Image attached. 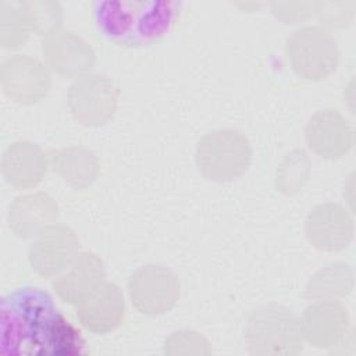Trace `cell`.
<instances>
[{
	"label": "cell",
	"mask_w": 356,
	"mask_h": 356,
	"mask_svg": "<svg viewBox=\"0 0 356 356\" xmlns=\"http://www.w3.org/2000/svg\"><path fill=\"white\" fill-rule=\"evenodd\" d=\"M125 299L118 285L104 281L86 300L76 305L82 327L93 334L114 331L124 320Z\"/></svg>",
	"instance_id": "16"
},
{
	"label": "cell",
	"mask_w": 356,
	"mask_h": 356,
	"mask_svg": "<svg viewBox=\"0 0 356 356\" xmlns=\"http://www.w3.org/2000/svg\"><path fill=\"white\" fill-rule=\"evenodd\" d=\"M79 253V238L75 231L64 224H53L33 238L28 260L38 275L57 277Z\"/></svg>",
	"instance_id": "9"
},
{
	"label": "cell",
	"mask_w": 356,
	"mask_h": 356,
	"mask_svg": "<svg viewBox=\"0 0 356 356\" xmlns=\"http://www.w3.org/2000/svg\"><path fill=\"white\" fill-rule=\"evenodd\" d=\"M305 235L309 243L321 252H339L353 238V221L338 203H321L306 217Z\"/></svg>",
	"instance_id": "12"
},
{
	"label": "cell",
	"mask_w": 356,
	"mask_h": 356,
	"mask_svg": "<svg viewBox=\"0 0 356 356\" xmlns=\"http://www.w3.org/2000/svg\"><path fill=\"white\" fill-rule=\"evenodd\" d=\"M248 352L257 356H295L303 349L299 317L286 306L270 302L256 307L245 325Z\"/></svg>",
	"instance_id": "3"
},
{
	"label": "cell",
	"mask_w": 356,
	"mask_h": 356,
	"mask_svg": "<svg viewBox=\"0 0 356 356\" xmlns=\"http://www.w3.org/2000/svg\"><path fill=\"white\" fill-rule=\"evenodd\" d=\"M49 167V156L39 145L29 140L13 142L1 156L3 178L17 189L36 186L44 178Z\"/></svg>",
	"instance_id": "15"
},
{
	"label": "cell",
	"mask_w": 356,
	"mask_h": 356,
	"mask_svg": "<svg viewBox=\"0 0 356 356\" xmlns=\"http://www.w3.org/2000/svg\"><path fill=\"white\" fill-rule=\"evenodd\" d=\"M67 103L74 120L85 127L108 122L118 107V88L103 74H86L70 85Z\"/></svg>",
	"instance_id": "7"
},
{
	"label": "cell",
	"mask_w": 356,
	"mask_h": 356,
	"mask_svg": "<svg viewBox=\"0 0 356 356\" xmlns=\"http://www.w3.org/2000/svg\"><path fill=\"white\" fill-rule=\"evenodd\" d=\"M252 145L236 128H218L196 145L195 164L207 181L227 184L241 178L252 163Z\"/></svg>",
	"instance_id": "4"
},
{
	"label": "cell",
	"mask_w": 356,
	"mask_h": 356,
	"mask_svg": "<svg viewBox=\"0 0 356 356\" xmlns=\"http://www.w3.org/2000/svg\"><path fill=\"white\" fill-rule=\"evenodd\" d=\"M285 53L293 72L312 82L328 78L339 61L337 40L325 28L316 25L293 31L286 38Z\"/></svg>",
	"instance_id": "5"
},
{
	"label": "cell",
	"mask_w": 356,
	"mask_h": 356,
	"mask_svg": "<svg viewBox=\"0 0 356 356\" xmlns=\"http://www.w3.org/2000/svg\"><path fill=\"white\" fill-rule=\"evenodd\" d=\"M299 321L303 339L314 348L339 346L349 334V314L339 300H314Z\"/></svg>",
	"instance_id": "11"
},
{
	"label": "cell",
	"mask_w": 356,
	"mask_h": 356,
	"mask_svg": "<svg viewBox=\"0 0 356 356\" xmlns=\"http://www.w3.org/2000/svg\"><path fill=\"white\" fill-rule=\"evenodd\" d=\"M310 160L305 150L293 149L284 156L277 167L275 188L286 196H292L302 191L309 179Z\"/></svg>",
	"instance_id": "21"
},
{
	"label": "cell",
	"mask_w": 356,
	"mask_h": 356,
	"mask_svg": "<svg viewBox=\"0 0 356 356\" xmlns=\"http://www.w3.org/2000/svg\"><path fill=\"white\" fill-rule=\"evenodd\" d=\"M1 349L15 355H79L85 341L39 288H21L3 302Z\"/></svg>",
	"instance_id": "1"
},
{
	"label": "cell",
	"mask_w": 356,
	"mask_h": 356,
	"mask_svg": "<svg viewBox=\"0 0 356 356\" xmlns=\"http://www.w3.org/2000/svg\"><path fill=\"white\" fill-rule=\"evenodd\" d=\"M51 170L72 189L89 188L99 175L96 153L83 146H65L49 154Z\"/></svg>",
	"instance_id": "18"
},
{
	"label": "cell",
	"mask_w": 356,
	"mask_h": 356,
	"mask_svg": "<svg viewBox=\"0 0 356 356\" xmlns=\"http://www.w3.org/2000/svg\"><path fill=\"white\" fill-rule=\"evenodd\" d=\"M104 278L103 260L93 252H81L51 285L64 303L76 306L86 300L104 282Z\"/></svg>",
	"instance_id": "14"
},
{
	"label": "cell",
	"mask_w": 356,
	"mask_h": 356,
	"mask_svg": "<svg viewBox=\"0 0 356 356\" xmlns=\"http://www.w3.org/2000/svg\"><path fill=\"white\" fill-rule=\"evenodd\" d=\"M181 295L177 274L167 266L149 263L138 267L128 280V296L142 314L156 317L172 310Z\"/></svg>",
	"instance_id": "6"
},
{
	"label": "cell",
	"mask_w": 356,
	"mask_h": 356,
	"mask_svg": "<svg viewBox=\"0 0 356 356\" xmlns=\"http://www.w3.org/2000/svg\"><path fill=\"white\" fill-rule=\"evenodd\" d=\"M24 6L28 11L32 32L43 38L61 28L63 8L57 1L49 0H26Z\"/></svg>",
	"instance_id": "22"
},
{
	"label": "cell",
	"mask_w": 356,
	"mask_h": 356,
	"mask_svg": "<svg viewBox=\"0 0 356 356\" xmlns=\"http://www.w3.org/2000/svg\"><path fill=\"white\" fill-rule=\"evenodd\" d=\"M57 214V202L49 193L32 192L14 199L7 221L14 235L22 239H33L54 224Z\"/></svg>",
	"instance_id": "17"
},
{
	"label": "cell",
	"mask_w": 356,
	"mask_h": 356,
	"mask_svg": "<svg viewBox=\"0 0 356 356\" xmlns=\"http://www.w3.org/2000/svg\"><path fill=\"white\" fill-rule=\"evenodd\" d=\"M0 83L6 96L13 102L33 104L46 97L51 79L40 60L28 54H13L1 63Z\"/></svg>",
	"instance_id": "8"
},
{
	"label": "cell",
	"mask_w": 356,
	"mask_h": 356,
	"mask_svg": "<svg viewBox=\"0 0 356 356\" xmlns=\"http://www.w3.org/2000/svg\"><path fill=\"white\" fill-rule=\"evenodd\" d=\"M42 53L46 65L67 78L86 75L96 61L92 46L81 35L63 28L43 38Z\"/></svg>",
	"instance_id": "10"
},
{
	"label": "cell",
	"mask_w": 356,
	"mask_h": 356,
	"mask_svg": "<svg viewBox=\"0 0 356 356\" xmlns=\"http://www.w3.org/2000/svg\"><path fill=\"white\" fill-rule=\"evenodd\" d=\"M305 140L316 156L335 160L350 150L353 132L338 110L324 108L314 113L306 122Z\"/></svg>",
	"instance_id": "13"
},
{
	"label": "cell",
	"mask_w": 356,
	"mask_h": 356,
	"mask_svg": "<svg viewBox=\"0 0 356 356\" xmlns=\"http://www.w3.org/2000/svg\"><path fill=\"white\" fill-rule=\"evenodd\" d=\"M32 32L24 1H0V44L6 49L22 46Z\"/></svg>",
	"instance_id": "20"
},
{
	"label": "cell",
	"mask_w": 356,
	"mask_h": 356,
	"mask_svg": "<svg viewBox=\"0 0 356 356\" xmlns=\"http://www.w3.org/2000/svg\"><path fill=\"white\" fill-rule=\"evenodd\" d=\"M353 1H317L316 14L321 24L332 28H343L353 18Z\"/></svg>",
	"instance_id": "24"
},
{
	"label": "cell",
	"mask_w": 356,
	"mask_h": 356,
	"mask_svg": "<svg viewBox=\"0 0 356 356\" xmlns=\"http://www.w3.org/2000/svg\"><path fill=\"white\" fill-rule=\"evenodd\" d=\"M181 3L170 0H100L92 6L103 38L127 47L161 39L175 24Z\"/></svg>",
	"instance_id": "2"
},
{
	"label": "cell",
	"mask_w": 356,
	"mask_h": 356,
	"mask_svg": "<svg viewBox=\"0 0 356 356\" xmlns=\"http://www.w3.org/2000/svg\"><path fill=\"white\" fill-rule=\"evenodd\" d=\"M167 355H210V342L200 332L182 328L171 332L164 342Z\"/></svg>",
	"instance_id": "23"
},
{
	"label": "cell",
	"mask_w": 356,
	"mask_h": 356,
	"mask_svg": "<svg viewBox=\"0 0 356 356\" xmlns=\"http://www.w3.org/2000/svg\"><path fill=\"white\" fill-rule=\"evenodd\" d=\"M353 288V273L349 264L334 261L318 271L307 281L303 296L314 300H338L346 296Z\"/></svg>",
	"instance_id": "19"
}]
</instances>
